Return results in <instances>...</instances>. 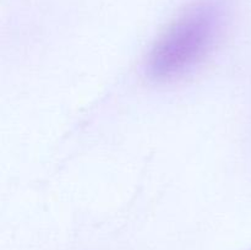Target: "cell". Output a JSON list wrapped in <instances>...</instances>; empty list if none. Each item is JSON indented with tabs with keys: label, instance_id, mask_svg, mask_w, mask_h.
<instances>
[{
	"label": "cell",
	"instance_id": "6da1fadb",
	"mask_svg": "<svg viewBox=\"0 0 251 250\" xmlns=\"http://www.w3.org/2000/svg\"><path fill=\"white\" fill-rule=\"evenodd\" d=\"M220 22L215 14L200 11L172 27L150 54L147 69L152 77L171 80L201 63L217 44Z\"/></svg>",
	"mask_w": 251,
	"mask_h": 250
}]
</instances>
